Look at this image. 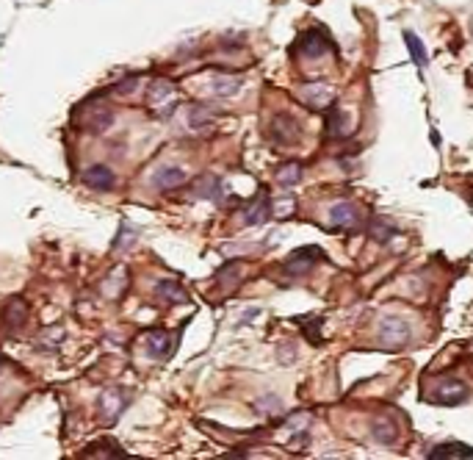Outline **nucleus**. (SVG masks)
Wrapping results in <instances>:
<instances>
[{
	"label": "nucleus",
	"mask_w": 473,
	"mask_h": 460,
	"mask_svg": "<svg viewBox=\"0 0 473 460\" xmlns=\"http://www.w3.org/2000/svg\"><path fill=\"white\" fill-rule=\"evenodd\" d=\"M327 131H330V133H343V114H341V111H330V117H327Z\"/></svg>",
	"instance_id": "25"
},
{
	"label": "nucleus",
	"mask_w": 473,
	"mask_h": 460,
	"mask_svg": "<svg viewBox=\"0 0 473 460\" xmlns=\"http://www.w3.org/2000/svg\"><path fill=\"white\" fill-rule=\"evenodd\" d=\"M216 117H219V108L216 106H208V103H197V106L188 108V125L194 131H205Z\"/></svg>",
	"instance_id": "9"
},
{
	"label": "nucleus",
	"mask_w": 473,
	"mask_h": 460,
	"mask_svg": "<svg viewBox=\"0 0 473 460\" xmlns=\"http://www.w3.org/2000/svg\"><path fill=\"white\" fill-rule=\"evenodd\" d=\"M83 180L92 189H111L114 186V172L108 166H103V164H94V166H89L83 172Z\"/></svg>",
	"instance_id": "12"
},
{
	"label": "nucleus",
	"mask_w": 473,
	"mask_h": 460,
	"mask_svg": "<svg viewBox=\"0 0 473 460\" xmlns=\"http://www.w3.org/2000/svg\"><path fill=\"white\" fill-rule=\"evenodd\" d=\"M379 338H382L385 347L399 349L412 338V327H410V322L404 316H385L379 322Z\"/></svg>",
	"instance_id": "1"
},
{
	"label": "nucleus",
	"mask_w": 473,
	"mask_h": 460,
	"mask_svg": "<svg viewBox=\"0 0 473 460\" xmlns=\"http://www.w3.org/2000/svg\"><path fill=\"white\" fill-rule=\"evenodd\" d=\"M299 97H302L310 108L321 111V108H327V106L332 103V89H327V86H321V84H313V86H302V89H299Z\"/></svg>",
	"instance_id": "8"
},
{
	"label": "nucleus",
	"mask_w": 473,
	"mask_h": 460,
	"mask_svg": "<svg viewBox=\"0 0 473 460\" xmlns=\"http://www.w3.org/2000/svg\"><path fill=\"white\" fill-rule=\"evenodd\" d=\"M330 222H332L335 227L352 230V227L360 224V213H357V208H354L352 202H335V205L330 208Z\"/></svg>",
	"instance_id": "7"
},
{
	"label": "nucleus",
	"mask_w": 473,
	"mask_h": 460,
	"mask_svg": "<svg viewBox=\"0 0 473 460\" xmlns=\"http://www.w3.org/2000/svg\"><path fill=\"white\" fill-rule=\"evenodd\" d=\"M368 236L385 245L388 239H393V236H396V227H393V224H390L388 219H382V216H376V219L371 222V227H368Z\"/></svg>",
	"instance_id": "20"
},
{
	"label": "nucleus",
	"mask_w": 473,
	"mask_h": 460,
	"mask_svg": "<svg viewBox=\"0 0 473 460\" xmlns=\"http://www.w3.org/2000/svg\"><path fill=\"white\" fill-rule=\"evenodd\" d=\"M299 133H302V128H299L296 117H291V114H277V117L272 119V139H274V142H280V144H294V142H299Z\"/></svg>",
	"instance_id": "4"
},
{
	"label": "nucleus",
	"mask_w": 473,
	"mask_h": 460,
	"mask_svg": "<svg viewBox=\"0 0 473 460\" xmlns=\"http://www.w3.org/2000/svg\"><path fill=\"white\" fill-rule=\"evenodd\" d=\"M155 294H158V300H163V303H169V305L185 303V300H188V297H185V289H183L180 283H174V280H161V283L155 286Z\"/></svg>",
	"instance_id": "15"
},
{
	"label": "nucleus",
	"mask_w": 473,
	"mask_h": 460,
	"mask_svg": "<svg viewBox=\"0 0 473 460\" xmlns=\"http://www.w3.org/2000/svg\"><path fill=\"white\" fill-rule=\"evenodd\" d=\"M272 213V205H269V197L266 194H261L250 208H247V213H244V219H247V224H263L266 222V216Z\"/></svg>",
	"instance_id": "16"
},
{
	"label": "nucleus",
	"mask_w": 473,
	"mask_h": 460,
	"mask_svg": "<svg viewBox=\"0 0 473 460\" xmlns=\"http://www.w3.org/2000/svg\"><path fill=\"white\" fill-rule=\"evenodd\" d=\"M371 435H374L379 443H393L396 435H399V430H396L393 421H376V424L371 427Z\"/></svg>",
	"instance_id": "22"
},
{
	"label": "nucleus",
	"mask_w": 473,
	"mask_h": 460,
	"mask_svg": "<svg viewBox=\"0 0 473 460\" xmlns=\"http://www.w3.org/2000/svg\"><path fill=\"white\" fill-rule=\"evenodd\" d=\"M319 261V247H302L299 253H294L288 261H285V275H308Z\"/></svg>",
	"instance_id": "5"
},
{
	"label": "nucleus",
	"mask_w": 473,
	"mask_h": 460,
	"mask_svg": "<svg viewBox=\"0 0 473 460\" xmlns=\"http://www.w3.org/2000/svg\"><path fill=\"white\" fill-rule=\"evenodd\" d=\"M23 322H26V303L20 297H14V300H9L6 311H3V327L9 333H17L23 327Z\"/></svg>",
	"instance_id": "10"
},
{
	"label": "nucleus",
	"mask_w": 473,
	"mask_h": 460,
	"mask_svg": "<svg viewBox=\"0 0 473 460\" xmlns=\"http://www.w3.org/2000/svg\"><path fill=\"white\" fill-rule=\"evenodd\" d=\"M296 50H299V56H302V59H321V56L330 50V39H327V34H324V31L310 28V31H305V34L299 37Z\"/></svg>",
	"instance_id": "2"
},
{
	"label": "nucleus",
	"mask_w": 473,
	"mask_h": 460,
	"mask_svg": "<svg viewBox=\"0 0 473 460\" xmlns=\"http://www.w3.org/2000/svg\"><path fill=\"white\" fill-rule=\"evenodd\" d=\"M0 361H3V358H0Z\"/></svg>",
	"instance_id": "27"
},
{
	"label": "nucleus",
	"mask_w": 473,
	"mask_h": 460,
	"mask_svg": "<svg viewBox=\"0 0 473 460\" xmlns=\"http://www.w3.org/2000/svg\"><path fill=\"white\" fill-rule=\"evenodd\" d=\"M150 108L158 117H169L174 108V86L169 81H155L150 89Z\"/></svg>",
	"instance_id": "3"
},
{
	"label": "nucleus",
	"mask_w": 473,
	"mask_h": 460,
	"mask_svg": "<svg viewBox=\"0 0 473 460\" xmlns=\"http://www.w3.org/2000/svg\"><path fill=\"white\" fill-rule=\"evenodd\" d=\"M183 180H185V172H183L180 166H163V169H158L155 178H152L155 189H161V191L174 189V186H180Z\"/></svg>",
	"instance_id": "13"
},
{
	"label": "nucleus",
	"mask_w": 473,
	"mask_h": 460,
	"mask_svg": "<svg viewBox=\"0 0 473 460\" xmlns=\"http://www.w3.org/2000/svg\"><path fill=\"white\" fill-rule=\"evenodd\" d=\"M194 194H197V197H208V200H221V180L213 178V175H208V178L197 180Z\"/></svg>",
	"instance_id": "18"
},
{
	"label": "nucleus",
	"mask_w": 473,
	"mask_h": 460,
	"mask_svg": "<svg viewBox=\"0 0 473 460\" xmlns=\"http://www.w3.org/2000/svg\"><path fill=\"white\" fill-rule=\"evenodd\" d=\"M241 264L239 261H232V264H227L221 272H219V283H221V289H230V286H235L239 283V278H241Z\"/></svg>",
	"instance_id": "24"
},
{
	"label": "nucleus",
	"mask_w": 473,
	"mask_h": 460,
	"mask_svg": "<svg viewBox=\"0 0 473 460\" xmlns=\"http://www.w3.org/2000/svg\"><path fill=\"white\" fill-rule=\"evenodd\" d=\"M125 396L119 394V391H105L103 396H100V413H103V419L105 421H114L122 410H125Z\"/></svg>",
	"instance_id": "11"
},
{
	"label": "nucleus",
	"mask_w": 473,
	"mask_h": 460,
	"mask_svg": "<svg viewBox=\"0 0 473 460\" xmlns=\"http://www.w3.org/2000/svg\"><path fill=\"white\" fill-rule=\"evenodd\" d=\"M147 341H150V355H152V358H166V355L172 352V338H169V333H163V330H152V333L147 336Z\"/></svg>",
	"instance_id": "17"
},
{
	"label": "nucleus",
	"mask_w": 473,
	"mask_h": 460,
	"mask_svg": "<svg viewBox=\"0 0 473 460\" xmlns=\"http://www.w3.org/2000/svg\"><path fill=\"white\" fill-rule=\"evenodd\" d=\"M429 460H445V457H473V449L465 443H437L426 454Z\"/></svg>",
	"instance_id": "14"
},
{
	"label": "nucleus",
	"mask_w": 473,
	"mask_h": 460,
	"mask_svg": "<svg viewBox=\"0 0 473 460\" xmlns=\"http://www.w3.org/2000/svg\"><path fill=\"white\" fill-rule=\"evenodd\" d=\"M299 178H302V164L299 161H288V164H283L277 169V183L280 186H296Z\"/></svg>",
	"instance_id": "19"
},
{
	"label": "nucleus",
	"mask_w": 473,
	"mask_h": 460,
	"mask_svg": "<svg viewBox=\"0 0 473 460\" xmlns=\"http://www.w3.org/2000/svg\"><path fill=\"white\" fill-rule=\"evenodd\" d=\"M213 89H216V95L219 97H232L235 92H239L241 89V78H216L213 81Z\"/></svg>",
	"instance_id": "23"
},
{
	"label": "nucleus",
	"mask_w": 473,
	"mask_h": 460,
	"mask_svg": "<svg viewBox=\"0 0 473 460\" xmlns=\"http://www.w3.org/2000/svg\"><path fill=\"white\" fill-rule=\"evenodd\" d=\"M404 42H407V48H410V56H412V61H415L418 67H426L429 56H426V50H423V45H421V39H418L412 31H404Z\"/></svg>",
	"instance_id": "21"
},
{
	"label": "nucleus",
	"mask_w": 473,
	"mask_h": 460,
	"mask_svg": "<svg viewBox=\"0 0 473 460\" xmlns=\"http://www.w3.org/2000/svg\"><path fill=\"white\" fill-rule=\"evenodd\" d=\"M432 396L440 405H459V402L467 399V385L459 383V380H443V383H437V388H434Z\"/></svg>",
	"instance_id": "6"
},
{
	"label": "nucleus",
	"mask_w": 473,
	"mask_h": 460,
	"mask_svg": "<svg viewBox=\"0 0 473 460\" xmlns=\"http://www.w3.org/2000/svg\"><path fill=\"white\" fill-rule=\"evenodd\" d=\"M111 122H114V114H111V111H100L97 119H94L89 128H92V131H103V128H108Z\"/></svg>",
	"instance_id": "26"
}]
</instances>
